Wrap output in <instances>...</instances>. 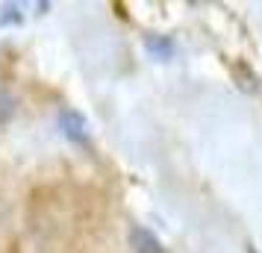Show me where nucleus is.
Wrapping results in <instances>:
<instances>
[{"label": "nucleus", "mask_w": 262, "mask_h": 253, "mask_svg": "<svg viewBox=\"0 0 262 253\" xmlns=\"http://www.w3.org/2000/svg\"><path fill=\"white\" fill-rule=\"evenodd\" d=\"M24 6L21 3H3L0 6V27H12V24H21L24 21Z\"/></svg>", "instance_id": "nucleus-5"}, {"label": "nucleus", "mask_w": 262, "mask_h": 253, "mask_svg": "<svg viewBox=\"0 0 262 253\" xmlns=\"http://www.w3.org/2000/svg\"><path fill=\"white\" fill-rule=\"evenodd\" d=\"M130 247L136 253H165V247H162V241L156 239L154 233L147 227H130Z\"/></svg>", "instance_id": "nucleus-2"}, {"label": "nucleus", "mask_w": 262, "mask_h": 253, "mask_svg": "<svg viewBox=\"0 0 262 253\" xmlns=\"http://www.w3.org/2000/svg\"><path fill=\"white\" fill-rule=\"evenodd\" d=\"M233 74H236V77L242 74V83H238V85H242V91H248V95H253V91L259 88V85H256V83H259V77H256V74L250 71V68L245 65V62H238V65H233Z\"/></svg>", "instance_id": "nucleus-6"}, {"label": "nucleus", "mask_w": 262, "mask_h": 253, "mask_svg": "<svg viewBox=\"0 0 262 253\" xmlns=\"http://www.w3.org/2000/svg\"><path fill=\"white\" fill-rule=\"evenodd\" d=\"M59 130L68 142H74V145H80V147L92 145V127H89V121H85V115L80 109H62L59 112Z\"/></svg>", "instance_id": "nucleus-1"}, {"label": "nucleus", "mask_w": 262, "mask_h": 253, "mask_svg": "<svg viewBox=\"0 0 262 253\" xmlns=\"http://www.w3.org/2000/svg\"><path fill=\"white\" fill-rule=\"evenodd\" d=\"M15 115H18V95L9 85L0 83V127H6Z\"/></svg>", "instance_id": "nucleus-4"}, {"label": "nucleus", "mask_w": 262, "mask_h": 253, "mask_svg": "<svg viewBox=\"0 0 262 253\" xmlns=\"http://www.w3.org/2000/svg\"><path fill=\"white\" fill-rule=\"evenodd\" d=\"M144 50L154 56V59L159 62H168V59H174V38H168V36H159V33H147L144 36Z\"/></svg>", "instance_id": "nucleus-3"}]
</instances>
